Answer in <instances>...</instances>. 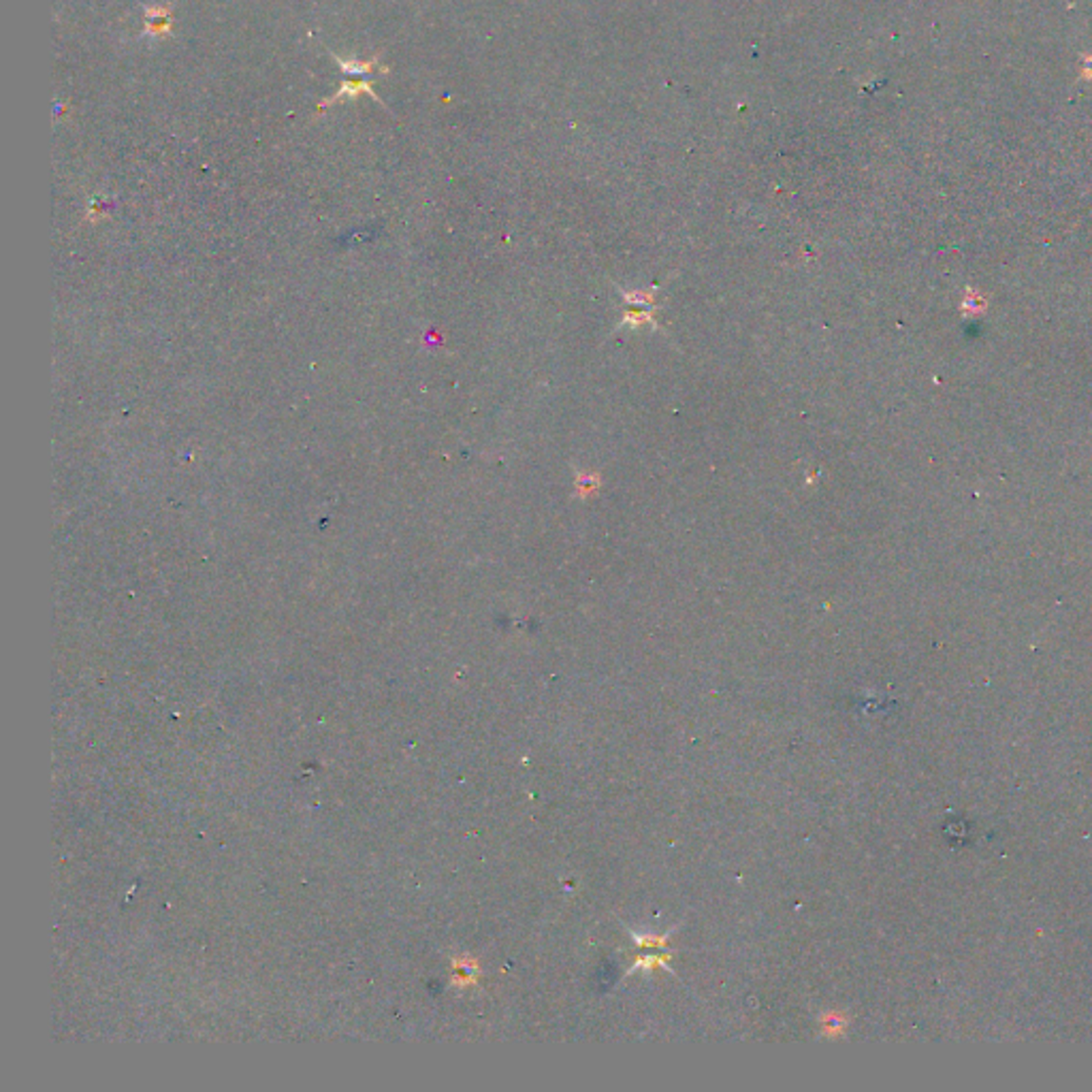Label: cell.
Segmentation results:
<instances>
[{
    "instance_id": "obj_1",
    "label": "cell",
    "mask_w": 1092,
    "mask_h": 1092,
    "mask_svg": "<svg viewBox=\"0 0 1092 1092\" xmlns=\"http://www.w3.org/2000/svg\"><path fill=\"white\" fill-rule=\"evenodd\" d=\"M145 32L152 37H167L171 32V11L167 7L145 9Z\"/></svg>"
}]
</instances>
